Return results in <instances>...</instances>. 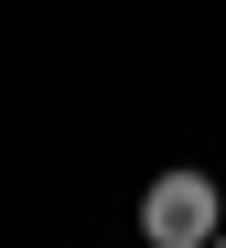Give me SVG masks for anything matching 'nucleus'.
I'll return each mask as SVG.
<instances>
[{"mask_svg":"<svg viewBox=\"0 0 226 248\" xmlns=\"http://www.w3.org/2000/svg\"><path fill=\"white\" fill-rule=\"evenodd\" d=\"M215 248H226V237H215Z\"/></svg>","mask_w":226,"mask_h":248,"instance_id":"nucleus-2","label":"nucleus"},{"mask_svg":"<svg viewBox=\"0 0 226 248\" xmlns=\"http://www.w3.org/2000/svg\"><path fill=\"white\" fill-rule=\"evenodd\" d=\"M226 237V194L205 162H172L140 184V248H215Z\"/></svg>","mask_w":226,"mask_h":248,"instance_id":"nucleus-1","label":"nucleus"}]
</instances>
